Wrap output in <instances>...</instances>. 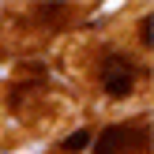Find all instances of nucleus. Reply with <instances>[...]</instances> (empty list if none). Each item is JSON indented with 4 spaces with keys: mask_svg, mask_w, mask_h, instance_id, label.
Listing matches in <instances>:
<instances>
[{
    "mask_svg": "<svg viewBox=\"0 0 154 154\" xmlns=\"http://www.w3.org/2000/svg\"><path fill=\"white\" fill-rule=\"evenodd\" d=\"M102 83H105V94L109 98L132 94V64H124L120 57H109L105 68H102Z\"/></svg>",
    "mask_w": 154,
    "mask_h": 154,
    "instance_id": "f257e3e1",
    "label": "nucleus"
},
{
    "mask_svg": "<svg viewBox=\"0 0 154 154\" xmlns=\"http://www.w3.org/2000/svg\"><path fill=\"white\" fill-rule=\"evenodd\" d=\"M132 135L135 132H128V128H105L98 135V143H94V154H120V150H128Z\"/></svg>",
    "mask_w": 154,
    "mask_h": 154,
    "instance_id": "f03ea898",
    "label": "nucleus"
},
{
    "mask_svg": "<svg viewBox=\"0 0 154 154\" xmlns=\"http://www.w3.org/2000/svg\"><path fill=\"white\" fill-rule=\"evenodd\" d=\"M87 147H90V132H75L60 143V150H87Z\"/></svg>",
    "mask_w": 154,
    "mask_h": 154,
    "instance_id": "7ed1b4c3",
    "label": "nucleus"
},
{
    "mask_svg": "<svg viewBox=\"0 0 154 154\" xmlns=\"http://www.w3.org/2000/svg\"><path fill=\"white\" fill-rule=\"evenodd\" d=\"M139 38H143V42H150V19H143V26H139Z\"/></svg>",
    "mask_w": 154,
    "mask_h": 154,
    "instance_id": "20e7f679",
    "label": "nucleus"
}]
</instances>
